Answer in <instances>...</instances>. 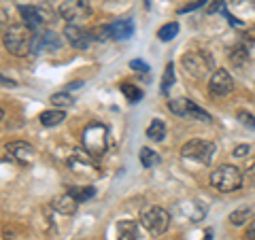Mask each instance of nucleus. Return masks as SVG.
<instances>
[{
  "label": "nucleus",
  "mask_w": 255,
  "mask_h": 240,
  "mask_svg": "<svg viewBox=\"0 0 255 240\" xmlns=\"http://www.w3.org/2000/svg\"><path fill=\"white\" fill-rule=\"evenodd\" d=\"M168 109L174 115L185 117V119H200V121H211V115L202 111L200 107H196V102H191L187 98H179V100H170Z\"/></svg>",
  "instance_id": "nucleus-8"
},
{
  "label": "nucleus",
  "mask_w": 255,
  "mask_h": 240,
  "mask_svg": "<svg viewBox=\"0 0 255 240\" xmlns=\"http://www.w3.org/2000/svg\"><path fill=\"white\" fill-rule=\"evenodd\" d=\"M232 90H234V79H232V75H230L226 68H217V70L213 73L211 81H209V92H211V96L223 98V96H228Z\"/></svg>",
  "instance_id": "nucleus-10"
},
{
  "label": "nucleus",
  "mask_w": 255,
  "mask_h": 240,
  "mask_svg": "<svg viewBox=\"0 0 255 240\" xmlns=\"http://www.w3.org/2000/svg\"><path fill=\"white\" fill-rule=\"evenodd\" d=\"M81 85H83L81 81H77V83H68V90H79Z\"/></svg>",
  "instance_id": "nucleus-38"
},
{
  "label": "nucleus",
  "mask_w": 255,
  "mask_h": 240,
  "mask_svg": "<svg viewBox=\"0 0 255 240\" xmlns=\"http://www.w3.org/2000/svg\"><path fill=\"white\" fill-rule=\"evenodd\" d=\"M230 60H232V64H236V66H243V64L249 60V51H247V47L241 43L236 45L232 51H230Z\"/></svg>",
  "instance_id": "nucleus-24"
},
{
  "label": "nucleus",
  "mask_w": 255,
  "mask_h": 240,
  "mask_svg": "<svg viewBox=\"0 0 255 240\" xmlns=\"http://www.w3.org/2000/svg\"><path fill=\"white\" fill-rule=\"evenodd\" d=\"M109 26H111V38H115V41H124V38H130L134 34V23L128 17L115 19L113 23H109Z\"/></svg>",
  "instance_id": "nucleus-16"
},
{
  "label": "nucleus",
  "mask_w": 255,
  "mask_h": 240,
  "mask_svg": "<svg viewBox=\"0 0 255 240\" xmlns=\"http://www.w3.org/2000/svg\"><path fill=\"white\" fill-rule=\"evenodd\" d=\"M249 145H238L236 149H234V157H245V155H249Z\"/></svg>",
  "instance_id": "nucleus-34"
},
{
  "label": "nucleus",
  "mask_w": 255,
  "mask_h": 240,
  "mask_svg": "<svg viewBox=\"0 0 255 240\" xmlns=\"http://www.w3.org/2000/svg\"><path fill=\"white\" fill-rule=\"evenodd\" d=\"M251 215L249 209H241V211H234L232 215H230V221H232V226H243V223L247 221V217Z\"/></svg>",
  "instance_id": "nucleus-27"
},
{
  "label": "nucleus",
  "mask_w": 255,
  "mask_h": 240,
  "mask_svg": "<svg viewBox=\"0 0 255 240\" xmlns=\"http://www.w3.org/2000/svg\"><path fill=\"white\" fill-rule=\"evenodd\" d=\"M243 183H247L249 187H255V162L247 168V172L243 174Z\"/></svg>",
  "instance_id": "nucleus-30"
},
{
  "label": "nucleus",
  "mask_w": 255,
  "mask_h": 240,
  "mask_svg": "<svg viewBox=\"0 0 255 240\" xmlns=\"http://www.w3.org/2000/svg\"><path fill=\"white\" fill-rule=\"evenodd\" d=\"M177 34H179V23H177V21L164 23V26L157 30V38H159V41H164V43L172 41V38L177 36Z\"/></svg>",
  "instance_id": "nucleus-20"
},
{
  "label": "nucleus",
  "mask_w": 255,
  "mask_h": 240,
  "mask_svg": "<svg viewBox=\"0 0 255 240\" xmlns=\"http://www.w3.org/2000/svg\"><path fill=\"white\" fill-rule=\"evenodd\" d=\"M140 226L145 228L149 234L162 236L170 226V215L166 209H162V206H149V209H145L140 215Z\"/></svg>",
  "instance_id": "nucleus-5"
},
{
  "label": "nucleus",
  "mask_w": 255,
  "mask_h": 240,
  "mask_svg": "<svg viewBox=\"0 0 255 240\" xmlns=\"http://www.w3.org/2000/svg\"><path fill=\"white\" fill-rule=\"evenodd\" d=\"M96 41H107V38H111V26L109 23H105V26H98L94 30V34H92Z\"/></svg>",
  "instance_id": "nucleus-28"
},
{
  "label": "nucleus",
  "mask_w": 255,
  "mask_h": 240,
  "mask_svg": "<svg viewBox=\"0 0 255 240\" xmlns=\"http://www.w3.org/2000/svg\"><path fill=\"white\" fill-rule=\"evenodd\" d=\"M68 191L79 200V204H81V202H87L90 198L96 196V187H68Z\"/></svg>",
  "instance_id": "nucleus-25"
},
{
  "label": "nucleus",
  "mask_w": 255,
  "mask_h": 240,
  "mask_svg": "<svg viewBox=\"0 0 255 240\" xmlns=\"http://www.w3.org/2000/svg\"><path fill=\"white\" fill-rule=\"evenodd\" d=\"M19 15L23 19V26H28L32 32H38L53 17L49 6H19Z\"/></svg>",
  "instance_id": "nucleus-7"
},
{
  "label": "nucleus",
  "mask_w": 255,
  "mask_h": 240,
  "mask_svg": "<svg viewBox=\"0 0 255 240\" xmlns=\"http://www.w3.org/2000/svg\"><path fill=\"white\" fill-rule=\"evenodd\" d=\"M60 17L64 21H79L87 19L92 15V4L87 0H66L60 4Z\"/></svg>",
  "instance_id": "nucleus-9"
},
{
  "label": "nucleus",
  "mask_w": 255,
  "mask_h": 240,
  "mask_svg": "<svg viewBox=\"0 0 255 240\" xmlns=\"http://www.w3.org/2000/svg\"><path fill=\"white\" fill-rule=\"evenodd\" d=\"M66 115H64L62 109H51V111H43L41 115H38V121H41L45 127H53V125H60Z\"/></svg>",
  "instance_id": "nucleus-18"
},
{
  "label": "nucleus",
  "mask_w": 255,
  "mask_h": 240,
  "mask_svg": "<svg viewBox=\"0 0 255 240\" xmlns=\"http://www.w3.org/2000/svg\"><path fill=\"white\" fill-rule=\"evenodd\" d=\"M209 0H194V2H189V4H185V6H181L179 9V13H189V11H194V9H200V6H204Z\"/></svg>",
  "instance_id": "nucleus-31"
},
{
  "label": "nucleus",
  "mask_w": 255,
  "mask_h": 240,
  "mask_svg": "<svg viewBox=\"0 0 255 240\" xmlns=\"http://www.w3.org/2000/svg\"><path fill=\"white\" fill-rule=\"evenodd\" d=\"M215 151H217L215 142L202 140V138H191L181 147V155L185 159H196L200 164H211L215 157Z\"/></svg>",
  "instance_id": "nucleus-6"
},
{
  "label": "nucleus",
  "mask_w": 255,
  "mask_h": 240,
  "mask_svg": "<svg viewBox=\"0 0 255 240\" xmlns=\"http://www.w3.org/2000/svg\"><path fill=\"white\" fill-rule=\"evenodd\" d=\"M247 240H255V221L249 223V228H247V234H245Z\"/></svg>",
  "instance_id": "nucleus-36"
},
{
  "label": "nucleus",
  "mask_w": 255,
  "mask_h": 240,
  "mask_svg": "<svg viewBox=\"0 0 255 240\" xmlns=\"http://www.w3.org/2000/svg\"><path fill=\"white\" fill-rule=\"evenodd\" d=\"M51 209L60 215H75L79 209V200L70 191H66V194H60L51 200Z\"/></svg>",
  "instance_id": "nucleus-15"
},
{
  "label": "nucleus",
  "mask_w": 255,
  "mask_h": 240,
  "mask_svg": "<svg viewBox=\"0 0 255 240\" xmlns=\"http://www.w3.org/2000/svg\"><path fill=\"white\" fill-rule=\"evenodd\" d=\"M238 119H241V123L247 125L249 130L255 127V119H253V115L249 113V111H238Z\"/></svg>",
  "instance_id": "nucleus-29"
},
{
  "label": "nucleus",
  "mask_w": 255,
  "mask_h": 240,
  "mask_svg": "<svg viewBox=\"0 0 255 240\" xmlns=\"http://www.w3.org/2000/svg\"><path fill=\"white\" fill-rule=\"evenodd\" d=\"M172 85H174V64L168 62V64H166V70H164V79H162V85H159V92L166 96L170 92Z\"/></svg>",
  "instance_id": "nucleus-21"
},
{
  "label": "nucleus",
  "mask_w": 255,
  "mask_h": 240,
  "mask_svg": "<svg viewBox=\"0 0 255 240\" xmlns=\"http://www.w3.org/2000/svg\"><path fill=\"white\" fill-rule=\"evenodd\" d=\"M49 102H51L53 107H58V109H66V107L73 105L75 98H73V96H70L68 92H58V94H51Z\"/></svg>",
  "instance_id": "nucleus-22"
},
{
  "label": "nucleus",
  "mask_w": 255,
  "mask_h": 240,
  "mask_svg": "<svg viewBox=\"0 0 255 240\" xmlns=\"http://www.w3.org/2000/svg\"><path fill=\"white\" fill-rule=\"evenodd\" d=\"M140 164L145 166V168H153V166L159 164V155L155 153L153 149L142 147V149H140Z\"/></svg>",
  "instance_id": "nucleus-23"
},
{
  "label": "nucleus",
  "mask_w": 255,
  "mask_h": 240,
  "mask_svg": "<svg viewBox=\"0 0 255 240\" xmlns=\"http://www.w3.org/2000/svg\"><path fill=\"white\" fill-rule=\"evenodd\" d=\"M147 136H149V140H153V142L164 140V136H166V125H164L162 119H153V121L149 123Z\"/></svg>",
  "instance_id": "nucleus-19"
},
{
  "label": "nucleus",
  "mask_w": 255,
  "mask_h": 240,
  "mask_svg": "<svg viewBox=\"0 0 255 240\" xmlns=\"http://www.w3.org/2000/svg\"><path fill=\"white\" fill-rule=\"evenodd\" d=\"M226 0H213L211 2V6H209V15H213V13H226Z\"/></svg>",
  "instance_id": "nucleus-32"
},
{
  "label": "nucleus",
  "mask_w": 255,
  "mask_h": 240,
  "mask_svg": "<svg viewBox=\"0 0 255 240\" xmlns=\"http://www.w3.org/2000/svg\"><path fill=\"white\" fill-rule=\"evenodd\" d=\"M62 47V38L51 30H43L34 34V45H32V51H58Z\"/></svg>",
  "instance_id": "nucleus-14"
},
{
  "label": "nucleus",
  "mask_w": 255,
  "mask_h": 240,
  "mask_svg": "<svg viewBox=\"0 0 255 240\" xmlns=\"http://www.w3.org/2000/svg\"><path fill=\"white\" fill-rule=\"evenodd\" d=\"M64 36H66V41L70 43V47H75V49H79V51L87 49L90 43H92V38H94L85 28L77 26V23H68V26L64 28Z\"/></svg>",
  "instance_id": "nucleus-12"
},
{
  "label": "nucleus",
  "mask_w": 255,
  "mask_h": 240,
  "mask_svg": "<svg viewBox=\"0 0 255 240\" xmlns=\"http://www.w3.org/2000/svg\"><path fill=\"white\" fill-rule=\"evenodd\" d=\"M130 68H134L136 73H147V70H149V64L142 62V60H132V62H130Z\"/></svg>",
  "instance_id": "nucleus-33"
},
{
  "label": "nucleus",
  "mask_w": 255,
  "mask_h": 240,
  "mask_svg": "<svg viewBox=\"0 0 255 240\" xmlns=\"http://www.w3.org/2000/svg\"><path fill=\"white\" fill-rule=\"evenodd\" d=\"M0 87H17V81H13V79L0 75Z\"/></svg>",
  "instance_id": "nucleus-35"
},
{
  "label": "nucleus",
  "mask_w": 255,
  "mask_h": 240,
  "mask_svg": "<svg viewBox=\"0 0 255 240\" xmlns=\"http://www.w3.org/2000/svg\"><path fill=\"white\" fill-rule=\"evenodd\" d=\"M6 153H9L11 159H15L17 164L21 166H30L36 157V149L30 145V142H23V140H13L6 145Z\"/></svg>",
  "instance_id": "nucleus-11"
},
{
  "label": "nucleus",
  "mask_w": 255,
  "mask_h": 240,
  "mask_svg": "<svg viewBox=\"0 0 255 240\" xmlns=\"http://www.w3.org/2000/svg\"><path fill=\"white\" fill-rule=\"evenodd\" d=\"M83 149L92 157L94 155L98 157L102 153H107V149H109V130H107V125H102V123L87 125L85 132H83Z\"/></svg>",
  "instance_id": "nucleus-4"
},
{
  "label": "nucleus",
  "mask_w": 255,
  "mask_h": 240,
  "mask_svg": "<svg viewBox=\"0 0 255 240\" xmlns=\"http://www.w3.org/2000/svg\"><path fill=\"white\" fill-rule=\"evenodd\" d=\"M211 185L221 191V194H228V191H236L243 187V172L238 170L236 166L230 164H221L219 168H215L211 174Z\"/></svg>",
  "instance_id": "nucleus-2"
},
{
  "label": "nucleus",
  "mask_w": 255,
  "mask_h": 240,
  "mask_svg": "<svg viewBox=\"0 0 255 240\" xmlns=\"http://www.w3.org/2000/svg\"><path fill=\"white\" fill-rule=\"evenodd\" d=\"M68 168L73 170L75 174H83V177H98V166L92 162V155L87 153H77L68 159Z\"/></svg>",
  "instance_id": "nucleus-13"
},
{
  "label": "nucleus",
  "mask_w": 255,
  "mask_h": 240,
  "mask_svg": "<svg viewBox=\"0 0 255 240\" xmlns=\"http://www.w3.org/2000/svg\"><path fill=\"white\" fill-rule=\"evenodd\" d=\"M181 66L189 77L202 79L204 75H209L215 68V60L209 51H187L181 58Z\"/></svg>",
  "instance_id": "nucleus-3"
},
{
  "label": "nucleus",
  "mask_w": 255,
  "mask_h": 240,
  "mask_svg": "<svg viewBox=\"0 0 255 240\" xmlns=\"http://www.w3.org/2000/svg\"><path fill=\"white\" fill-rule=\"evenodd\" d=\"M2 117H4V113H2V109H0V121H2Z\"/></svg>",
  "instance_id": "nucleus-39"
},
{
  "label": "nucleus",
  "mask_w": 255,
  "mask_h": 240,
  "mask_svg": "<svg viewBox=\"0 0 255 240\" xmlns=\"http://www.w3.org/2000/svg\"><path fill=\"white\" fill-rule=\"evenodd\" d=\"M122 92H124V96L128 98V102H138L142 98V92L138 90L136 85H132V83H124L122 85Z\"/></svg>",
  "instance_id": "nucleus-26"
},
{
  "label": "nucleus",
  "mask_w": 255,
  "mask_h": 240,
  "mask_svg": "<svg viewBox=\"0 0 255 240\" xmlns=\"http://www.w3.org/2000/svg\"><path fill=\"white\" fill-rule=\"evenodd\" d=\"M223 15H226V19H228L230 23H234V26H243V21H238V19L234 17V15H230L228 11H226V13H223Z\"/></svg>",
  "instance_id": "nucleus-37"
},
{
  "label": "nucleus",
  "mask_w": 255,
  "mask_h": 240,
  "mask_svg": "<svg viewBox=\"0 0 255 240\" xmlns=\"http://www.w3.org/2000/svg\"><path fill=\"white\" fill-rule=\"evenodd\" d=\"M4 49L11 55H28L32 53V45H34V32H32L28 26H11L4 32L2 36Z\"/></svg>",
  "instance_id": "nucleus-1"
},
{
  "label": "nucleus",
  "mask_w": 255,
  "mask_h": 240,
  "mask_svg": "<svg viewBox=\"0 0 255 240\" xmlns=\"http://www.w3.org/2000/svg\"><path fill=\"white\" fill-rule=\"evenodd\" d=\"M138 223L136 221H119L117 223V240H136Z\"/></svg>",
  "instance_id": "nucleus-17"
}]
</instances>
